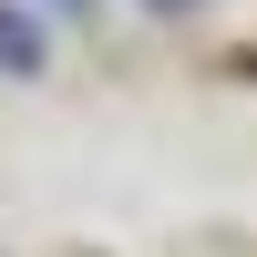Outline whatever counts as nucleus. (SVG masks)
<instances>
[{
	"label": "nucleus",
	"instance_id": "obj_2",
	"mask_svg": "<svg viewBox=\"0 0 257 257\" xmlns=\"http://www.w3.org/2000/svg\"><path fill=\"white\" fill-rule=\"evenodd\" d=\"M144 11H155V21H175V11H196V0H144Z\"/></svg>",
	"mask_w": 257,
	"mask_h": 257
},
{
	"label": "nucleus",
	"instance_id": "obj_3",
	"mask_svg": "<svg viewBox=\"0 0 257 257\" xmlns=\"http://www.w3.org/2000/svg\"><path fill=\"white\" fill-rule=\"evenodd\" d=\"M41 11H62V21H72V11H93V0H41Z\"/></svg>",
	"mask_w": 257,
	"mask_h": 257
},
{
	"label": "nucleus",
	"instance_id": "obj_1",
	"mask_svg": "<svg viewBox=\"0 0 257 257\" xmlns=\"http://www.w3.org/2000/svg\"><path fill=\"white\" fill-rule=\"evenodd\" d=\"M41 62H52V41H41L31 0H0V72H11V82H31Z\"/></svg>",
	"mask_w": 257,
	"mask_h": 257
}]
</instances>
